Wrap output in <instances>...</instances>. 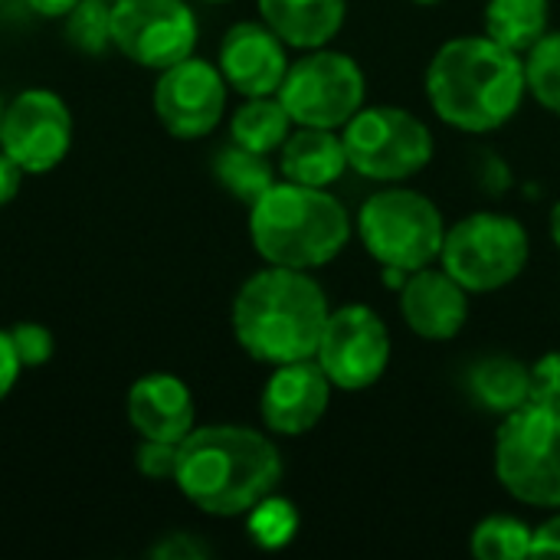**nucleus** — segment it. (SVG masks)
I'll list each match as a JSON object with an SVG mask.
<instances>
[{
	"instance_id": "nucleus-12",
	"label": "nucleus",
	"mask_w": 560,
	"mask_h": 560,
	"mask_svg": "<svg viewBox=\"0 0 560 560\" xmlns=\"http://www.w3.org/2000/svg\"><path fill=\"white\" fill-rule=\"evenodd\" d=\"M0 148L23 174H49L72 148V112L52 89H26L3 112Z\"/></svg>"
},
{
	"instance_id": "nucleus-3",
	"label": "nucleus",
	"mask_w": 560,
	"mask_h": 560,
	"mask_svg": "<svg viewBox=\"0 0 560 560\" xmlns=\"http://www.w3.org/2000/svg\"><path fill=\"white\" fill-rule=\"evenodd\" d=\"M328 315V295L312 272L266 266L233 299V335L253 361L276 368L315 358Z\"/></svg>"
},
{
	"instance_id": "nucleus-22",
	"label": "nucleus",
	"mask_w": 560,
	"mask_h": 560,
	"mask_svg": "<svg viewBox=\"0 0 560 560\" xmlns=\"http://www.w3.org/2000/svg\"><path fill=\"white\" fill-rule=\"evenodd\" d=\"M292 125L295 121L279 102V95H253L233 112L230 138L249 151L272 154L285 144V138L292 135Z\"/></svg>"
},
{
	"instance_id": "nucleus-35",
	"label": "nucleus",
	"mask_w": 560,
	"mask_h": 560,
	"mask_svg": "<svg viewBox=\"0 0 560 560\" xmlns=\"http://www.w3.org/2000/svg\"><path fill=\"white\" fill-rule=\"evenodd\" d=\"M30 3V10L33 13H39V16H49V20H62L79 0H26Z\"/></svg>"
},
{
	"instance_id": "nucleus-26",
	"label": "nucleus",
	"mask_w": 560,
	"mask_h": 560,
	"mask_svg": "<svg viewBox=\"0 0 560 560\" xmlns=\"http://www.w3.org/2000/svg\"><path fill=\"white\" fill-rule=\"evenodd\" d=\"M525 82L528 95L560 118V30H548L525 52Z\"/></svg>"
},
{
	"instance_id": "nucleus-9",
	"label": "nucleus",
	"mask_w": 560,
	"mask_h": 560,
	"mask_svg": "<svg viewBox=\"0 0 560 560\" xmlns=\"http://www.w3.org/2000/svg\"><path fill=\"white\" fill-rule=\"evenodd\" d=\"M276 95L295 125L341 131L364 108L368 79L354 56L318 46L289 62V72Z\"/></svg>"
},
{
	"instance_id": "nucleus-19",
	"label": "nucleus",
	"mask_w": 560,
	"mask_h": 560,
	"mask_svg": "<svg viewBox=\"0 0 560 560\" xmlns=\"http://www.w3.org/2000/svg\"><path fill=\"white\" fill-rule=\"evenodd\" d=\"M279 171L285 180L308 187H331L348 171V151L335 128H305L295 131L279 148Z\"/></svg>"
},
{
	"instance_id": "nucleus-11",
	"label": "nucleus",
	"mask_w": 560,
	"mask_h": 560,
	"mask_svg": "<svg viewBox=\"0 0 560 560\" xmlns=\"http://www.w3.org/2000/svg\"><path fill=\"white\" fill-rule=\"evenodd\" d=\"M390 331L371 305H341L331 308L315 361L335 384V390H368L374 387L390 364Z\"/></svg>"
},
{
	"instance_id": "nucleus-13",
	"label": "nucleus",
	"mask_w": 560,
	"mask_h": 560,
	"mask_svg": "<svg viewBox=\"0 0 560 560\" xmlns=\"http://www.w3.org/2000/svg\"><path fill=\"white\" fill-rule=\"evenodd\" d=\"M226 79L220 66L187 56L167 66L154 85V115L180 141L207 138L226 112Z\"/></svg>"
},
{
	"instance_id": "nucleus-37",
	"label": "nucleus",
	"mask_w": 560,
	"mask_h": 560,
	"mask_svg": "<svg viewBox=\"0 0 560 560\" xmlns=\"http://www.w3.org/2000/svg\"><path fill=\"white\" fill-rule=\"evenodd\" d=\"M3 112H7V102H3V95H0V131H3Z\"/></svg>"
},
{
	"instance_id": "nucleus-2",
	"label": "nucleus",
	"mask_w": 560,
	"mask_h": 560,
	"mask_svg": "<svg viewBox=\"0 0 560 560\" xmlns=\"http://www.w3.org/2000/svg\"><path fill=\"white\" fill-rule=\"evenodd\" d=\"M528 95L525 56L492 36L446 39L427 66V102L436 118L466 135L505 128Z\"/></svg>"
},
{
	"instance_id": "nucleus-27",
	"label": "nucleus",
	"mask_w": 560,
	"mask_h": 560,
	"mask_svg": "<svg viewBox=\"0 0 560 560\" xmlns=\"http://www.w3.org/2000/svg\"><path fill=\"white\" fill-rule=\"evenodd\" d=\"M66 39L79 52L102 56L112 49V3L108 0H79L66 16Z\"/></svg>"
},
{
	"instance_id": "nucleus-39",
	"label": "nucleus",
	"mask_w": 560,
	"mask_h": 560,
	"mask_svg": "<svg viewBox=\"0 0 560 560\" xmlns=\"http://www.w3.org/2000/svg\"><path fill=\"white\" fill-rule=\"evenodd\" d=\"M203 3H230V0H203Z\"/></svg>"
},
{
	"instance_id": "nucleus-31",
	"label": "nucleus",
	"mask_w": 560,
	"mask_h": 560,
	"mask_svg": "<svg viewBox=\"0 0 560 560\" xmlns=\"http://www.w3.org/2000/svg\"><path fill=\"white\" fill-rule=\"evenodd\" d=\"M148 555L161 560H200L210 555V548L200 545V541H194L190 535H167V538H164L161 545H154Z\"/></svg>"
},
{
	"instance_id": "nucleus-17",
	"label": "nucleus",
	"mask_w": 560,
	"mask_h": 560,
	"mask_svg": "<svg viewBox=\"0 0 560 560\" xmlns=\"http://www.w3.org/2000/svg\"><path fill=\"white\" fill-rule=\"evenodd\" d=\"M125 413L141 440H164V443H180L197 420L190 387L167 371L138 377L128 387Z\"/></svg>"
},
{
	"instance_id": "nucleus-4",
	"label": "nucleus",
	"mask_w": 560,
	"mask_h": 560,
	"mask_svg": "<svg viewBox=\"0 0 560 560\" xmlns=\"http://www.w3.org/2000/svg\"><path fill=\"white\" fill-rule=\"evenodd\" d=\"M249 240L266 266L322 269L335 262L351 240L348 207L328 187L276 180L249 203Z\"/></svg>"
},
{
	"instance_id": "nucleus-21",
	"label": "nucleus",
	"mask_w": 560,
	"mask_h": 560,
	"mask_svg": "<svg viewBox=\"0 0 560 560\" xmlns=\"http://www.w3.org/2000/svg\"><path fill=\"white\" fill-rule=\"evenodd\" d=\"M486 36L525 56L551 30V0H486Z\"/></svg>"
},
{
	"instance_id": "nucleus-10",
	"label": "nucleus",
	"mask_w": 560,
	"mask_h": 560,
	"mask_svg": "<svg viewBox=\"0 0 560 560\" xmlns=\"http://www.w3.org/2000/svg\"><path fill=\"white\" fill-rule=\"evenodd\" d=\"M200 36L197 13L187 0H115L112 46L135 66L164 72L194 56Z\"/></svg>"
},
{
	"instance_id": "nucleus-30",
	"label": "nucleus",
	"mask_w": 560,
	"mask_h": 560,
	"mask_svg": "<svg viewBox=\"0 0 560 560\" xmlns=\"http://www.w3.org/2000/svg\"><path fill=\"white\" fill-rule=\"evenodd\" d=\"M177 446L180 443H164V440H141L138 446V472L148 479H171L177 469Z\"/></svg>"
},
{
	"instance_id": "nucleus-29",
	"label": "nucleus",
	"mask_w": 560,
	"mask_h": 560,
	"mask_svg": "<svg viewBox=\"0 0 560 560\" xmlns=\"http://www.w3.org/2000/svg\"><path fill=\"white\" fill-rule=\"evenodd\" d=\"M528 404L560 413V351H548L532 364V397Z\"/></svg>"
},
{
	"instance_id": "nucleus-34",
	"label": "nucleus",
	"mask_w": 560,
	"mask_h": 560,
	"mask_svg": "<svg viewBox=\"0 0 560 560\" xmlns=\"http://www.w3.org/2000/svg\"><path fill=\"white\" fill-rule=\"evenodd\" d=\"M20 180H23V167L0 148V207H7L16 197Z\"/></svg>"
},
{
	"instance_id": "nucleus-38",
	"label": "nucleus",
	"mask_w": 560,
	"mask_h": 560,
	"mask_svg": "<svg viewBox=\"0 0 560 560\" xmlns=\"http://www.w3.org/2000/svg\"><path fill=\"white\" fill-rule=\"evenodd\" d=\"M413 3H420V7H433V3H443V0H413Z\"/></svg>"
},
{
	"instance_id": "nucleus-33",
	"label": "nucleus",
	"mask_w": 560,
	"mask_h": 560,
	"mask_svg": "<svg viewBox=\"0 0 560 560\" xmlns=\"http://www.w3.org/2000/svg\"><path fill=\"white\" fill-rule=\"evenodd\" d=\"M23 364L16 358V348L10 341V331H0V404L7 400V394L16 387V377H20Z\"/></svg>"
},
{
	"instance_id": "nucleus-40",
	"label": "nucleus",
	"mask_w": 560,
	"mask_h": 560,
	"mask_svg": "<svg viewBox=\"0 0 560 560\" xmlns=\"http://www.w3.org/2000/svg\"><path fill=\"white\" fill-rule=\"evenodd\" d=\"M108 3H115V0H108Z\"/></svg>"
},
{
	"instance_id": "nucleus-18",
	"label": "nucleus",
	"mask_w": 560,
	"mask_h": 560,
	"mask_svg": "<svg viewBox=\"0 0 560 560\" xmlns=\"http://www.w3.org/2000/svg\"><path fill=\"white\" fill-rule=\"evenodd\" d=\"M259 16L292 49L328 46L348 16V0H259Z\"/></svg>"
},
{
	"instance_id": "nucleus-16",
	"label": "nucleus",
	"mask_w": 560,
	"mask_h": 560,
	"mask_svg": "<svg viewBox=\"0 0 560 560\" xmlns=\"http://www.w3.org/2000/svg\"><path fill=\"white\" fill-rule=\"evenodd\" d=\"M400 318L423 341H453L469 322V292L440 266H423L400 285Z\"/></svg>"
},
{
	"instance_id": "nucleus-25",
	"label": "nucleus",
	"mask_w": 560,
	"mask_h": 560,
	"mask_svg": "<svg viewBox=\"0 0 560 560\" xmlns=\"http://www.w3.org/2000/svg\"><path fill=\"white\" fill-rule=\"evenodd\" d=\"M246 535L256 548L262 551H282L295 541L299 528H302V518H299V509L282 499V495H266L262 502H256L246 515Z\"/></svg>"
},
{
	"instance_id": "nucleus-24",
	"label": "nucleus",
	"mask_w": 560,
	"mask_h": 560,
	"mask_svg": "<svg viewBox=\"0 0 560 560\" xmlns=\"http://www.w3.org/2000/svg\"><path fill=\"white\" fill-rule=\"evenodd\" d=\"M535 528L515 515H489L469 535V551L479 560H522L532 558Z\"/></svg>"
},
{
	"instance_id": "nucleus-1",
	"label": "nucleus",
	"mask_w": 560,
	"mask_h": 560,
	"mask_svg": "<svg viewBox=\"0 0 560 560\" xmlns=\"http://www.w3.org/2000/svg\"><path fill=\"white\" fill-rule=\"evenodd\" d=\"M174 482L184 499L213 518H240L282 482L279 446L243 423L194 427L177 446Z\"/></svg>"
},
{
	"instance_id": "nucleus-8",
	"label": "nucleus",
	"mask_w": 560,
	"mask_h": 560,
	"mask_svg": "<svg viewBox=\"0 0 560 560\" xmlns=\"http://www.w3.org/2000/svg\"><path fill=\"white\" fill-rule=\"evenodd\" d=\"M348 167L377 184H404L433 161L430 125L400 105H364L345 128Z\"/></svg>"
},
{
	"instance_id": "nucleus-36",
	"label": "nucleus",
	"mask_w": 560,
	"mask_h": 560,
	"mask_svg": "<svg viewBox=\"0 0 560 560\" xmlns=\"http://www.w3.org/2000/svg\"><path fill=\"white\" fill-rule=\"evenodd\" d=\"M551 240H555V246L560 249V200L555 203V210H551Z\"/></svg>"
},
{
	"instance_id": "nucleus-15",
	"label": "nucleus",
	"mask_w": 560,
	"mask_h": 560,
	"mask_svg": "<svg viewBox=\"0 0 560 560\" xmlns=\"http://www.w3.org/2000/svg\"><path fill=\"white\" fill-rule=\"evenodd\" d=\"M289 46L282 36L266 26L262 20L233 23L220 39V72L233 92L243 98L253 95H276L285 72H289Z\"/></svg>"
},
{
	"instance_id": "nucleus-6",
	"label": "nucleus",
	"mask_w": 560,
	"mask_h": 560,
	"mask_svg": "<svg viewBox=\"0 0 560 560\" xmlns=\"http://www.w3.org/2000/svg\"><path fill=\"white\" fill-rule=\"evenodd\" d=\"M532 259V240L518 217L479 210L446 226L440 266L472 295L512 285Z\"/></svg>"
},
{
	"instance_id": "nucleus-32",
	"label": "nucleus",
	"mask_w": 560,
	"mask_h": 560,
	"mask_svg": "<svg viewBox=\"0 0 560 560\" xmlns=\"http://www.w3.org/2000/svg\"><path fill=\"white\" fill-rule=\"evenodd\" d=\"M532 558H560V509L548 515L532 538Z\"/></svg>"
},
{
	"instance_id": "nucleus-5",
	"label": "nucleus",
	"mask_w": 560,
	"mask_h": 560,
	"mask_svg": "<svg viewBox=\"0 0 560 560\" xmlns=\"http://www.w3.org/2000/svg\"><path fill=\"white\" fill-rule=\"evenodd\" d=\"M354 230L374 262L417 272L440 259L446 220L427 194L390 184L361 203Z\"/></svg>"
},
{
	"instance_id": "nucleus-14",
	"label": "nucleus",
	"mask_w": 560,
	"mask_h": 560,
	"mask_svg": "<svg viewBox=\"0 0 560 560\" xmlns=\"http://www.w3.org/2000/svg\"><path fill=\"white\" fill-rule=\"evenodd\" d=\"M335 384L315 358L276 364L272 377L259 394V413L269 433L276 436H305L312 433L328 407Z\"/></svg>"
},
{
	"instance_id": "nucleus-28",
	"label": "nucleus",
	"mask_w": 560,
	"mask_h": 560,
	"mask_svg": "<svg viewBox=\"0 0 560 560\" xmlns=\"http://www.w3.org/2000/svg\"><path fill=\"white\" fill-rule=\"evenodd\" d=\"M10 341L16 348V358L23 368H43L52 351H56V338L46 325L39 322H20L10 328Z\"/></svg>"
},
{
	"instance_id": "nucleus-20",
	"label": "nucleus",
	"mask_w": 560,
	"mask_h": 560,
	"mask_svg": "<svg viewBox=\"0 0 560 560\" xmlns=\"http://www.w3.org/2000/svg\"><path fill=\"white\" fill-rule=\"evenodd\" d=\"M466 394L486 413L509 417L532 397V368L509 354H486L466 371Z\"/></svg>"
},
{
	"instance_id": "nucleus-7",
	"label": "nucleus",
	"mask_w": 560,
	"mask_h": 560,
	"mask_svg": "<svg viewBox=\"0 0 560 560\" xmlns=\"http://www.w3.org/2000/svg\"><path fill=\"white\" fill-rule=\"evenodd\" d=\"M495 479L522 505L560 509V413L525 404L495 433Z\"/></svg>"
},
{
	"instance_id": "nucleus-23",
	"label": "nucleus",
	"mask_w": 560,
	"mask_h": 560,
	"mask_svg": "<svg viewBox=\"0 0 560 560\" xmlns=\"http://www.w3.org/2000/svg\"><path fill=\"white\" fill-rule=\"evenodd\" d=\"M213 174L220 180V187L236 197L240 203H256L272 184H276V171L269 164V154L249 151L236 141H230L217 158H213Z\"/></svg>"
}]
</instances>
